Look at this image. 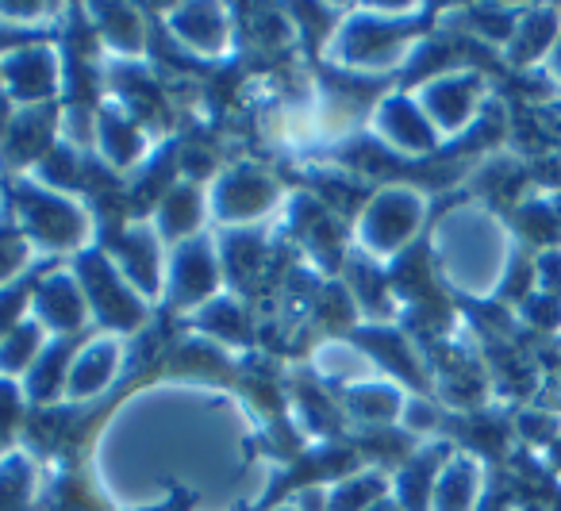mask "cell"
<instances>
[{
	"mask_svg": "<svg viewBox=\"0 0 561 511\" xmlns=\"http://www.w3.org/2000/svg\"><path fill=\"white\" fill-rule=\"evenodd\" d=\"M81 20H85L89 32H93L104 63H147L150 58L154 24H150V16H142L139 4L96 0V4L81 9Z\"/></svg>",
	"mask_w": 561,
	"mask_h": 511,
	"instance_id": "14",
	"label": "cell"
},
{
	"mask_svg": "<svg viewBox=\"0 0 561 511\" xmlns=\"http://www.w3.org/2000/svg\"><path fill=\"white\" fill-rule=\"evenodd\" d=\"M27 316L43 327L55 342H81L93 334L85 288H81L73 265H47L27 285Z\"/></svg>",
	"mask_w": 561,
	"mask_h": 511,
	"instance_id": "9",
	"label": "cell"
},
{
	"mask_svg": "<svg viewBox=\"0 0 561 511\" xmlns=\"http://www.w3.org/2000/svg\"><path fill=\"white\" fill-rule=\"evenodd\" d=\"M50 342L55 339L32 316H20L9 331L0 334V381L20 385L39 365V357L50 350Z\"/></svg>",
	"mask_w": 561,
	"mask_h": 511,
	"instance_id": "24",
	"label": "cell"
},
{
	"mask_svg": "<svg viewBox=\"0 0 561 511\" xmlns=\"http://www.w3.org/2000/svg\"><path fill=\"white\" fill-rule=\"evenodd\" d=\"M96 247L112 258L119 273L127 277V285L150 300L158 308L165 288V262H170V247L162 242V235L154 231L150 219H127L124 227H112L101 235Z\"/></svg>",
	"mask_w": 561,
	"mask_h": 511,
	"instance_id": "10",
	"label": "cell"
},
{
	"mask_svg": "<svg viewBox=\"0 0 561 511\" xmlns=\"http://www.w3.org/2000/svg\"><path fill=\"white\" fill-rule=\"evenodd\" d=\"M150 224L162 235L165 247H181L188 239H201L211 231V212H208V185H196V181L178 178L158 204L150 208Z\"/></svg>",
	"mask_w": 561,
	"mask_h": 511,
	"instance_id": "18",
	"label": "cell"
},
{
	"mask_svg": "<svg viewBox=\"0 0 561 511\" xmlns=\"http://www.w3.org/2000/svg\"><path fill=\"white\" fill-rule=\"evenodd\" d=\"M234 24H239V50L247 47L277 66L289 63L293 50L300 47V27L293 20V9L247 4V9H234Z\"/></svg>",
	"mask_w": 561,
	"mask_h": 511,
	"instance_id": "21",
	"label": "cell"
},
{
	"mask_svg": "<svg viewBox=\"0 0 561 511\" xmlns=\"http://www.w3.org/2000/svg\"><path fill=\"white\" fill-rule=\"evenodd\" d=\"M289 201V189L270 166L254 158L224 162V170L208 185L211 231H247V227H273Z\"/></svg>",
	"mask_w": 561,
	"mask_h": 511,
	"instance_id": "4",
	"label": "cell"
},
{
	"mask_svg": "<svg viewBox=\"0 0 561 511\" xmlns=\"http://www.w3.org/2000/svg\"><path fill=\"white\" fill-rule=\"evenodd\" d=\"M58 147V109H12L0 124V170L27 178Z\"/></svg>",
	"mask_w": 561,
	"mask_h": 511,
	"instance_id": "15",
	"label": "cell"
},
{
	"mask_svg": "<svg viewBox=\"0 0 561 511\" xmlns=\"http://www.w3.org/2000/svg\"><path fill=\"white\" fill-rule=\"evenodd\" d=\"M308 373L331 393H346V388L377 377V365L354 334H323L308 350Z\"/></svg>",
	"mask_w": 561,
	"mask_h": 511,
	"instance_id": "19",
	"label": "cell"
},
{
	"mask_svg": "<svg viewBox=\"0 0 561 511\" xmlns=\"http://www.w3.org/2000/svg\"><path fill=\"white\" fill-rule=\"evenodd\" d=\"M420 50L415 35L408 32V24L400 20L377 16L369 4L346 9L339 20L335 35L323 47V58L335 66V73L343 78H362V81H381L392 70L408 63Z\"/></svg>",
	"mask_w": 561,
	"mask_h": 511,
	"instance_id": "2",
	"label": "cell"
},
{
	"mask_svg": "<svg viewBox=\"0 0 561 511\" xmlns=\"http://www.w3.org/2000/svg\"><path fill=\"white\" fill-rule=\"evenodd\" d=\"M415 101L427 112L431 127L438 135H454L477 116V101H481V86L469 73H435L423 86H415Z\"/></svg>",
	"mask_w": 561,
	"mask_h": 511,
	"instance_id": "20",
	"label": "cell"
},
{
	"mask_svg": "<svg viewBox=\"0 0 561 511\" xmlns=\"http://www.w3.org/2000/svg\"><path fill=\"white\" fill-rule=\"evenodd\" d=\"M70 89L66 47L58 39H27L0 58V93L9 109H58Z\"/></svg>",
	"mask_w": 561,
	"mask_h": 511,
	"instance_id": "6",
	"label": "cell"
},
{
	"mask_svg": "<svg viewBox=\"0 0 561 511\" xmlns=\"http://www.w3.org/2000/svg\"><path fill=\"white\" fill-rule=\"evenodd\" d=\"M188 327H193L196 334H204V339H211L216 347H224L227 354H247V350L257 347V331H262V319H257V308L254 300H247V296L231 293L227 288L224 296H216L211 304H204L196 316L185 319Z\"/></svg>",
	"mask_w": 561,
	"mask_h": 511,
	"instance_id": "16",
	"label": "cell"
},
{
	"mask_svg": "<svg viewBox=\"0 0 561 511\" xmlns=\"http://www.w3.org/2000/svg\"><path fill=\"white\" fill-rule=\"evenodd\" d=\"M366 511H404V503H400L397 496H385V500H377L374 508H366Z\"/></svg>",
	"mask_w": 561,
	"mask_h": 511,
	"instance_id": "28",
	"label": "cell"
},
{
	"mask_svg": "<svg viewBox=\"0 0 561 511\" xmlns=\"http://www.w3.org/2000/svg\"><path fill=\"white\" fill-rule=\"evenodd\" d=\"M224 293H227V277H224V262H219L216 231L181 242V247H170L162 304L173 316L181 319L196 316L204 304H211Z\"/></svg>",
	"mask_w": 561,
	"mask_h": 511,
	"instance_id": "8",
	"label": "cell"
},
{
	"mask_svg": "<svg viewBox=\"0 0 561 511\" xmlns=\"http://www.w3.org/2000/svg\"><path fill=\"white\" fill-rule=\"evenodd\" d=\"M73 273H78L81 288H85L89 316H93V331L119 334V339L135 342L139 334L150 331L154 319V304L142 300L124 273L112 265V258L101 247L85 250L81 258H73Z\"/></svg>",
	"mask_w": 561,
	"mask_h": 511,
	"instance_id": "5",
	"label": "cell"
},
{
	"mask_svg": "<svg viewBox=\"0 0 561 511\" xmlns=\"http://www.w3.org/2000/svg\"><path fill=\"white\" fill-rule=\"evenodd\" d=\"M477 496H481L477 462L473 457H450L446 465H438L427 511H477Z\"/></svg>",
	"mask_w": 561,
	"mask_h": 511,
	"instance_id": "25",
	"label": "cell"
},
{
	"mask_svg": "<svg viewBox=\"0 0 561 511\" xmlns=\"http://www.w3.org/2000/svg\"><path fill=\"white\" fill-rule=\"evenodd\" d=\"M131 362V342L119 334L93 331L73 347L70 373H66L62 408H89L124 381Z\"/></svg>",
	"mask_w": 561,
	"mask_h": 511,
	"instance_id": "11",
	"label": "cell"
},
{
	"mask_svg": "<svg viewBox=\"0 0 561 511\" xmlns=\"http://www.w3.org/2000/svg\"><path fill=\"white\" fill-rule=\"evenodd\" d=\"M35 262H39V258H35V250L27 247V239L4 219V224H0V293L24 285Z\"/></svg>",
	"mask_w": 561,
	"mask_h": 511,
	"instance_id": "27",
	"label": "cell"
},
{
	"mask_svg": "<svg viewBox=\"0 0 561 511\" xmlns=\"http://www.w3.org/2000/svg\"><path fill=\"white\" fill-rule=\"evenodd\" d=\"M423 219H427V196L408 181H389L374 189L351 219V247L374 262L392 265L420 239Z\"/></svg>",
	"mask_w": 561,
	"mask_h": 511,
	"instance_id": "3",
	"label": "cell"
},
{
	"mask_svg": "<svg viewBox=\"0 0 561 511\" xmlns=\"http://www.w3.org/2000/svg\"><path fill=\"white\" fill-rule=\"evenodd\" d=\"M162 362L165 373L173 377V385H201V388L227 385L234 377V370H239V357L227 354L224 347H216L204 334H196L193 327H185V334H178L162 350Z\"/></svg>",
	"mask_w": 561,
	"mask_h": 511,
	"instance_id": "17",
	"label": "cell"
},
{
	"mask_svg": "<svg viewBox=\"0 0 561 511\" xmlns=\"http://www.w3.org/2000/svg\"><path fill=\"white\" fill-rule=\"evenodd\" d=\"M9 224L27 239L39 262H73L101 242L96 212L85 196L58 193L32 178H16L9 189Z\"/></svg>",
	"mask_w": 561,
	"mask_h": 511,
	"instance_id": "1",
	"label": "cell"
},
{
	"mask_svg": "<svg viewBox=\"0 0 561 511\" xmlns=\"http://www.w3.org/2000/svg\"><path fill=\"white\" fill-rule=\"evenodd\" d=\"M47 473L27 442L0 450V511H39Z\"/></svg>",
	"mask_w": 561,
	"mask_h": 511,
	"instance_id": "23",
	"label": "cell"
},
{
	"mask_svg": "<svg viewBox=\"0 0 561 511\" xmlns=\"http://www.w3.org/2000/svg\"><path fill=\"white\" fill-rule=\"evenodd\" d=\"M162 35L178 55L193 63H227L239 55V24L231 4L219 0H185L162 12Z\"/></svg>",
	"mask_w": 561,
	"mask_h": 511,
	"instance_id": "7",
	"label": "cell"
},
{
	"mask_svg": "<svg viewBox=\"0 0 561 511\" xmlns=\"http://www.w3.org/2000/svg\"><path fill=\"white\" fill-rule=\"evenodd\" d=\"M366 135L400 158H423L438 147L443 135L431 127L427 112L420 109L415 93H385L374 101L366 116Z\"/></svg>",
	"mask_w": 561,
	"mask_h": 511,
	"instance_id": "13",
	"label": "cell"
},
{
	"mask_svg": "<svg viewBox=\"0 0 561 511\" xmlns=\"http://www.w3.org/2000/svg\"><path fill=\"white\" fill-rule=\"evenodd\" d=\"M158 135L147 132L131 112H124L116 101L101 96L96 101V132H93V158L112 178H135L158 155Z\"/></svg>",
	"mask_w": 561,
	"mask_h": 511,
	"instance_id": "12",
	"label": "cell"
},
{
	"mask_svg": "<svg viewBox=\"0 0 561 511\" xmlns=\"http://www.w3.org/2000/svg\"><path fill=\"white\" fill-rule=\"evenodd\" d=\"M335 396H339V408H343L346 423H358V427H366V431H381V427L400 423L404 404H408L404 385L381 377V373L362 381V385L346 388V393H335Z\"/></svg>",
	"mask_w": 561,
	"mask_h": 511,
	"instance_id": "22",
	"label": "cell"
},
{
	"mask_svg": "<svg viewBox=\"0 0 561 511\" xmlns=\"http://www.w3.org/2000/svg\"><path fill=\"white\" fill-rule=\"evenodd\" d=\"M4 219H9V189L0 185V224H4Z\"/></svg>",
	"mask_w": 561,
	"mask_h": 511,
	"instance_id": "29",
	"label": "cell"
},
{
	"mask_svg": "<svg viewBox=\"0 0 561 511\" xmlns=\"http://www.w3.org/2000/svg\"><path fill=\"white\" fill-rule=\"evenodd\" d=\"M262 511H300V508H297V500H280V503H273V508H262Z\"/></svg>",
	"mask_w": 561,
	"mask_h": 511,
	"instance_id": "30",
	"label": "cell"
},
{
	"mask_svg": "<svg viewBox=\"0 0 561 511\" xmlns=\"http://www.w3.org/2000/svg\"><path fill=\"white\" fill-rule=\"evenodd\" d=\"M385 496H392V477L377 465H362L346 477L328 480V511H366Z\"/></svg>",
	"mask_w": 561,
	"mask_h": 511,
	"instance_id": "26",
	"label": "cell"
}]
</instances>
